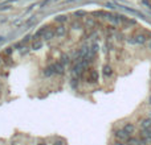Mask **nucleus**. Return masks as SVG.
<instances>
[{"instance_id":"f257e3e1","label":"nucleus","mask_w":151,"mask_h":145,"mask_svg":"<svg viewBox=\"0 0 151 145\" xmlns=\"http://www.w3.org/2000/svg\"><path fill=\"white\" fill-rule=\"evenodd\" d=\"M135 20L60 15L0 52V145H150L151 128L109 120Z\"/></svg>"},{"instance_id":"f03ea898","label":"nucleus","mask_w":151,"mask_h":145,"mask_svg":"<svg viewBox=\"0 0 151 145\" xmlns=\"http://www.w3.org/2000/svg\"><path fill=\"white\" fill-rule=\"evenodd\" d=\"M149 104H150V107H151V94L149 95Z\"/></svg>"},{"instance_id":"7ed1b4c3","label":"nucleus","mask_w":151,"mask_h":145,"mask_svg":"<svg viewBox=\"0 0 151 145\" xmlns=\"http://www.w3.org/2000/svg\"><path fill=\"white\" fill-rule=\"evenodd\" d=\"M149 49L151 50V40H150V41H149Z\"/></svg>"},{"instance_id":"20e7f679","label":"nucleus","mask_w":151,"mask_h":145,"mask_svg":"<svg viewBox=\"0 0 151 145\" xmlns=\"http://www.w3.org/2000/svg\"><path fill=\"white\" fill-rule=\"evenodd\" d=\"M150 9H151V5H150Z\"/></svg>"}]
</instances>
